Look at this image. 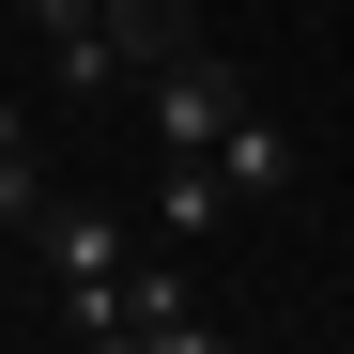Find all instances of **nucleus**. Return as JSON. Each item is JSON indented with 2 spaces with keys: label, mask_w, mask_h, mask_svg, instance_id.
Segmentation results:
<instances>
[{
  "label": "nucleus",
  "mask_w": 354,
  "mask_h": 354,
  "mask_svg": "<svg viewBox=\"0 0 354 354\" xmlns=\"http://www.w3.org/2000/svg\"><path fill=\"white\" fill-rule=\"evenodd\" d=\"M62 216V185H46V154H31V124L0 108V231H46Z\"/></svg>",
  "instance_id": "423d86ee"
},
{
  "label": "nucleus",
  "mask_w": 354,
  "mask_h": 354,
  "mask_svg": "<svg viewBox=\"0 0 354 354\" xmlns=\"http://www.w3.org/2000/svg\"><path fill=\"white\" fill-rule=\"evenodd\" d=\"M231 201H247V185H231L216 154H169V169H154V216L185 231V247H216V231H231Z\"/></svg>",
  "instance_id": "39448f33"
},
{
  "label": "nucleus",
  "mask_w": 354,
  "mask_h": 354,
  "mask_svg": "<svg viewBox=\"0 0 354 354\" xmlns=\"http://www.w3.org/2000/svg\"><path fill=\"white\" fill-rule=\"evenodd\" d=\"M16 16L46 31V77H62L77 108H108V93H124V46H108V0H16Z\"/></svg>",
  "instance_id": "7ed1b4c3"
},
{
  "label": "nucleus",
  "mask_w": 354,
  "mask_h": 354,
  "mask_svg": "<svg viewBox=\"0 0 354 354\" xmlns=\"http://www.w3.org/2000/svg\"><path fill=\"white\" fill-rule=\"evenodd\" d=\"M139 354H231V324H201V308H169V324H139Z\"/></svg>",
  "instance_id": "6e6552de"
},
{
  "label": "nucleus",
  "mask_w": 354,
  "mask_h": 354,
  "mask_svg": "<svg viewBox=\"0 0 354 354\" xmlns=\"http://www.w3.org/2000/svg\"><path fill=\"white\" fill-rule=\"evenodd\" d=\"M216 169H231V185H247V201H277V185H292V169H308V154H292V139L262 124V108H247V124L216 139Z\"/></svg>",
  "instance_id": "0eeeda50"
},
{
  "label": "nucleus",
  "mask_w": 354,
  "mask_h": 354,
  "mask_svg": "<svg viewBox=\"0 0 354 354\" xmlns=\"http://www.w3.org/2000/svg\"><path fill=\"white\" fill-rule=\"evenodd\" d=\"M31 247H46V277H62L77 339H108V324H124V216H108V201H62Z\"/></svg>",
  "instance_id": "f257e3e1"
},
{
  "label": "nucleus",
  "mask_w": 354,
  "mask_h": 354,
  "mask_svg": "<svg viewBox=\"0 0 354 354\" xmlns=\"http://www.w3.org/2000/svg\"><path fill=\"white\" fill-rule=\"evenodd\" d=\"M108 46H124V77H169V62H201V16L185 0H108Z\"/></svg>",
  "instance_id": "20e7f679"
},
{
  "label": "nucleus",
  "mask_w": 354,
  "mask_h": 354,
  "mask_svg": "<svg viewBox=\"0 0 354 354\" xmlns=\"http://www.w3.org/2000/svg\"><path fill=\"white\" fill-rule=\"evenodd\" d=\"M139 124H154L169 154H216L231 124H247V77H231L216 46H201V62H169V77H139Z\"/></svg>",
  "instance_id": "f03ea898"
}]
</instances>
